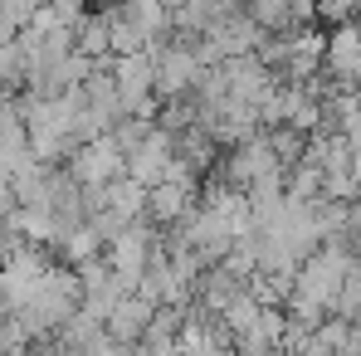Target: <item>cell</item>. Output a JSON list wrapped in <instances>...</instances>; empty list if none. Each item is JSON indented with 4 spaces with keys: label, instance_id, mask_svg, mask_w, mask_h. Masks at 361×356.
I'll return each instance as SVG.
<instances>
[{
    "label": "cell",
    "instance_id": "1",
    "mask_svg": "<svg viewBox=\"0 0 361 356\" xmlns=\"http://www.w3.org/2000/svg\"><path fill=\"white\" fill-rule=\"evenodd\" d=\"M63 171L78 180V185L103 190V185H113V180L127 176V156L118 152V142H113V137H93V142H83V147L68 156V166H63Z\"/></svg>",
    "mask_w": 361,
    "mask_h": 356
},
{
    "label": "cell",
    "instance_id": "3",
    "mask_svg": "<svg viewBox=\"0 0 361 356\" xmlns=\"http://www.w3.org/2000/svg\"><path fill=\"white\" fill-rule=\"evenodd\" d=\"M176 356H235V342L220 327V317L190 307L185 312V327H180V337H176Z\"/></svg>",
    "mask_w": 361,
    "mask_h": 356
},
{
    "label": "cell",
    "instance_id": "10",
    "mask_svg": "<svg viewBox=\"0 0 361 356\" xmlns=\"http://www.w3.org/2000/svg\"><path fill=\"white\" fill-rule=\"evenodd\" d=\"M332 317L347 322V327H361V259L352 264V274L342 278V293L332 302Z\"/></svg>",
    "mask_w": 361,
    "mask_h": 356
},
{
    "label": "cell",
    "instance_id": "5",
    "mask_svg": "<svg viewBox=\"0 0 361 356\" xmlns=\"http://www.w3.org/2000/svg\"><path fill=\"white\" fill-rule=\"evenodd\" d=\"M157 307H161V302H157L152 293H127V297L118 302V307L108 312V322H103V332H108V337H113L118 347H137V342L147 337V327H152V317H157Z\"/></svg>",
    "mask_w": 361,
    "mask_h": 356
},
{
    "label": "cell",
    "instance_id": "2",
    "mask_svg": "<svg viewBox=\"0 0 361 356\" xmlns=\"http://www.w3.org/2000/svg\"><path fill=\"white\" fill-rule=\"evenodd\" d=\"M195 205H200V180L195 176L161 180V185L147 190V225H152V230H176Z\"/></svg>",
    "mask_w": 361,
    "mask_h": 356
},
{
    "label": "cell",
    "instance_id": "8",
    "mask_svg": "<svg viewBox=\"0 0 361 356\" xmlns=\"http://www.w3.org/2000/svg\"><path fill=\"white\" fill-rule=\"evenodd\" d=\"M103 210H108V215H118L122 225L147 220V185H137L132 176H122V180H113V185H103Z\"/></svg>",
    "mask_w": 361,
    "mask_h": 356
},
{
    "label": "cell",
    "instance_id": "11",
    "mask_svg": "<svg viewBox=\"0 0 361 356\" xmlns=\"http://www.w3.org/2000/svg\"><path fill=\"white\" fill-rule=\"evenodd\" d=\"M352 15H361V0H317V20L352 25Z\"/></svg>",
    "mask_w": 361,
    "mask_h": 356
},
{
    "label": "cell",
    "instance_id": "4",
    "mask_svg": "<svg viewBox=\"0 0 361 356\" xmlns=\"http://www.w3.org/2000/svg\"><path fill=\"white\" fill-rule=\"evenodd\" d=\"M171 161H176V137H171V132H161V127H152V137L127 156V176L152 190V185H161V180H166Z\"/></svg>",
    "mask_w": 361,
    "mask_h": 356
},
{
    "label": "cell",
    "instance_id": "9",
    "mask_svg": "<svg viewBox=\"0 0 361 356\" xmlns=\"http://www.w3.org/2000/svg\"><path fill=\"white\" fill-rule=\"evenodd\" d=\"M244 15L254 20V30L264 35V39H283V35H293L298 25H293V5L288 0H244Z\"/></svg>",
    "mask_w": 361,
    "mask_h": 356
},
{
    "label": "cell",
    "instance_id": "6",
    "mask_svg": "<svg viewBox=\"0 0 361 356\" xmlns=\"http://www.w3.org/2000/svg\"><path fill=\"white\" fill-rule=\"evenodd\" d=\"M113 15L127 20L147 44H157V39H166V35H171V10H166L161 0H118V5H113Z\"/></svg>",
    "mask_w": 361,
    "mask_h": 356
},
{
    "label": "cell",
    "instance_id": "7",
    "mask_svg": "<svg viewBox=\"0 0 361 356\" xmlns=\"http://www.w3.org/2000/svg\"><path fill=\"white\" fill-rule=\"evenodd\" d=\"M73 49H78L83 59H93V63L113 59V20H108V10L78 20V30H73Z\"/></svg>",
    "mask_w": 361,
    "mask_h": 356
},
{
    "label": "cell",
    "instance_id": "12",
    "mask_svg": "<svg viewBox=\"0 0 361 356\" xmlns=\"http://www.w3.org/2000/svg\"><path fill=\"white\" fill-rule=\"evenodd\" d=\"M10 249H15V235H10V230H5V220H0V264L10 259Z\"/></svg>",
    "mask_w": 361,
    "mask_h": 356
},
{
    "label": "cell",
    "instance_id": "13",
    "mask_svg": "<svg viewBox=\"0 0 361 356\" xmlns=\"http://www.w3.org/2000/svg\"><path fill=\"white\" fill-rule=\"evenodd\" d=\"M357 30H361V25H357Z\"/></svg>",
    "mask_w": 361,
    "mask_h": 356
}]
</instances>
